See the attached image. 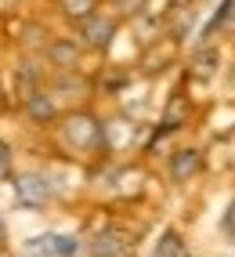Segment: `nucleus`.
I'll return each instance as SVG.
<instances>
[{"instance_id":"1","label":"nucleus","mask_w":235,"mask_h":257,"mask_svg":"<svg viewBox=\"0 0 235 257\" xmlns=\"http://www.w3.org/2000/svg\"><path fill=\"white\" fill-rule=\"evenodd\" d=\"M15 199H19L22 210H44L47 203H51V181L44 174H15Z\"/></svg>"},{"instance_id":"2","label":"nucleus","mask_w":235,"mask_h":257,"mask_svg":"<svg viewBox=\"0 0 235 257\" xmlns=\"http://www.w3.org/2000/svg\"><path fill=\"white\" fill-rule=\"evenodd\" d=\"M116 37V19H105V15H91V19L80 22V40L91 51H105Z\"/></svg>"},{"instance_id":"3","label":"nucleus","mask_w":235,"mask_h":257,"mask_svg":"<svg viewBox=\"0 0 235 257\" xmlns=\"http://www.w3.org/2000/svg\"><path fill=\"white\" fill-rule=\"evenodd\" d=\"M65 134H69V142L76 149H94V145L105 142V127L98 123L94 116H73L69 127H65Z\"/></svg>"},{"instance_id":"4","label":"nucleus","mask_w":235,"mask_h":257,"mask_svg":"<svg viewBox=\"0 0 235 257\" xmlns=\"http://www.w3.org/2000/svg\"><path fill=\"white\" fill-rule=\"evenodd\" d=\"M199 167H203L199 149H177L174 160H170V178H174L177 185H184V181H192V178L199 174Z\"/></svg>"},{"instance_id":"5","label":"nucleus","mask_w":235,"mask_h":257,"mask_svg":"<svg viewBox=\"0 0 235 257\" xmlns=\"http://www.w3.org/2000/svg\"><path fill=\"white\" fill-rule=\"evenodd\" d=\"M44 51H47V58H51V65H55V69H62V73H73L76 62H80L76 40H51Z\"/></svg>"},{"instance_id":"6","label":"nucleus","mask_w":235,"mask_h":257,"mask_svg":"<svg viewBox=\"0 0 235 257\" xmlns=\"http://www.w3.org/2000/svg\"><path fill=\"white\" fill-rule=\"evenodd\" d=\"M123 250H127V239H123V232H116V228L98 232V235L91 239V246H87L91 257H120Z\"/></svg>"},{"instance_id":"7","label":"nucleus","mask_w":235,"mask_h":257,"mask_svg":"<svg viewBox=\"0 0 235 257\" xmlns=\"http://www.w3.org/2000/svg\"><path fill=\"white\" fill-rule=\"evenodd\" d=\"M26 112H29V119H37V123H51L58 116V105L47 91H33V94H26Z\"/></svg>"},{"instance_id":"8","label":"nucleus","mask_w":235,"mask_h":257,"mask_svg":"<svg viewBox=\"0 0 235 257\" xmlns=\"http://www.w3.org/2000/svg\"><path fill=\"white\" fill-rule=\"evenodd\" d=\"M83 250V243L76 235H51V253L55 257H76Z\"/></svg>"},{"instance_id":"9","label":"nucleus","mask_w":235,"mask_h":257,"mask_svg":"<svg viewBox=\"0 0 235 257\" xmlns=\"http://www.w3.org/2000/svg\"><path fill=\"white\" fill-rule=\"evenodd\" d=\"M94 8H98V0H62V11L69 15V19H76V22L91 19Z\"/></svg>"},{"instance_id":"10","label":"nucleus","mask_w":235,"mask_h":257,"mask_svg":"<svg viewBox=\"0 0 235 257\" xmlns=\"http://www.w3.org/2000/svg\"><path fill=\"white\" fill-rule=\"evenodd\" d=\"M55 87H58V91H69V94H76V98H80V94H87V80H80V76L73 80L69 73H62V80L55 83Z\"/></svg>"},{"instance_id":"11","label":"nucleus","mask_w":235,"mask_h":257,"mask_svg":"<svg viewBox=\"0 0 235 257\" xmlns=\"http://www.w3.org/2000/svg\"><path fill=\"white\" fill-rule=\"evenodd\" d=\"M177 250H181L177 235H174V232H166V235L159 239V246H156V257H177Z\"/></svg>"},{"instance_id":"12","label":"nucleus","mask_w":235,"mask_h":257,"mask_svg":"<svg viewBox=\"0 0 235 257\" xmlns=\"http://www.w3.org/2000/svg\"><path fill=\"white\" fill-rule=\"evenodd\" d=\"M213 62H217V51H203V58H199V76H210L213 73Z\"/></svg>"},{"instance_id":"13","label":"nucleus","mask_w":235,"mask_h":257,"mask_svg":"<svg viewBox=\"0 0 235 257\" xmlns=\"http://www.w3.org/2000/svg\"><path fill=\"white\" fill-rule=\"evenodd\" d=\"M26 33H29V37H26L29 47H47V44H51V40H44V29H40V26H29Z\"/></svg>"},{"instance_id":"14","label":"nucleus","mask_w":235,"mask_h":257,"mask_svg":"<svg viewBox=\"0 0 235 257\" xmlns=\"http://www.w3.org/2000/svg\"><path fill=\"white\" fill-rule=\"evenodd\" d=\"M8 174H11V149L0 142V181H4Z\"/></svg>"},{"instance_id":"15","label":"nucleus","mask_w":235,"mask_h":257,"mask_svg":"<svg viewBox=\"0 0 235 257\" xmlns=\"http://www.w3.org/2000/svg\"><path fill=\"white\" fill-rule=\"evenodd\" d=\"M4 239H8V225H4V217H0V250H4Z\"/></svg>"},{"instance_id":"16","label":"nucleus","mask_w":235,"mask_h":257,"mask_svg":"<svg viewBox=\"0 0 235 257\" xmlns=\"http://www.w3.org/2000/svg\"><path fill=\"white\" fill-rule=\"evenodd\" d=\"M8 105V98H4V87H0V109H4Z\"/></svg>"}]
</instances>
